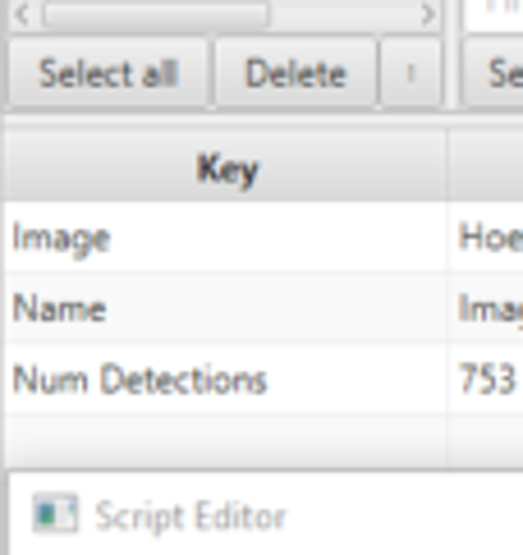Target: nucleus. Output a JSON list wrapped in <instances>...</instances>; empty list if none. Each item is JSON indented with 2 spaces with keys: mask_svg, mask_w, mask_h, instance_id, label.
<instances>
[{
  "mask_svg": "<svg viewBox=\"0 0 523 555\" xmlns=\"http://www.w3.org/2000/svg\"><path fill=\"white\" fill-rule=\"evenodd\" d=\"M446 115H5V207H446Z\"/></svg>",
  "mask_w": 523,
  "mask_h": 555,
  "instance_id": "f257e3e1",
  "label": "nucleus"
},
{
  "mask_svg": "<svg viewBox=\"0 0 523 555\" xmlns=\"http://www.w3.org/2000/svg\"><path fill=\"white\" fill-rule=\"evenodd\" d=\"M216 106V42L51 37L5 42V115H175Z\"/></svg>",
  "mask_w": 523,
  "mask_h": 555,
  "instance_id": "f03ea898",
  "label": "nucleus"
},
{
  "mask_svg": "<svg viewBox=\"0 0 523 555\" xmlns=\"http://www.w3.org/2000/svg\"><path fill=\"white\" fill-rule=\"evenodd\" d=\"M372 37L244 33L216 42V111L372 115L381 111Z\"/></svg>",
  "mask_w": 523,
  "mask_h": 555,
  "instance_id": "7ed1b4c3",
  "label": "nucleus"
},
{
  "mask_svg": "<svg viewBox=\"0 0 523 555\" xmlns=\"http://www.w3.org/2000/svg\"><path fill=\"white\" fill-rule=\"evenodd\" d=\"M267 0H37L33 24L14 37H244L267 33Z\"/></svg>",
  "mask_w": 523,
  "mask_h": 555,
  "instance_id": "20e7f679",
  "label": "nucleus"
},
{
  "mask_svg": "<svg viewBox=\"0 0 523 555\" xmlns=\"http://www.w3.org/2000/svg\"><path fill=\"white\" fill-rule=\"evenodd\" d=\"M450 193L469 216H523V115H446Z\"/></svg>",
  "mask_w": 523,
  "mask_h": 555,
  "instance_id": "39448f33",
  "label": "nucleus"
},
{
  "mask_svg": "<svg viewBox=\"0 0 523 555\" xmlns=\"http://www.w3.org/2000/svg\"><path fill=\"white\" fill-rule=\"evenodd\" d=\"M271 33L317 37H399V33H450L455 14L446 0H267Z\"/></svg>",
  "mask_w": 523,
  "mask_h": 555,
  "instance_id": "423d86ee",
  "label": "nucleus"
},
{
  "mask_svg": "<svg viewBox=\"0 0 523 555\" xmlns=\"http://www.w3.org/2000/svg\"><path fill=\"white\" fill-rule=\"evenodd\" d=\"M377 92H381V111L391 115H455V37L450 33L381 37Z\"/></svg>",
  "mask_w": 523,
  "mask_h": 555,
  "instance_id": "0eeeda50",
  "label": "nucleus"
},
{
  "mask_svg": "<svg viewBox=\"0 0 523 555\" xmlns=\"http://www.w3.org/2000/svg\"><path fill=\"white\" fill-rule=\"evenodd\" d=\"M455 111L523 115V28L455 37Z\"/></svg>",
  "mask_w": 523,
  "mask_h": 555,
  "instance_id": "6e6552de",
  "label": "nucleus"
}]
</instances>
